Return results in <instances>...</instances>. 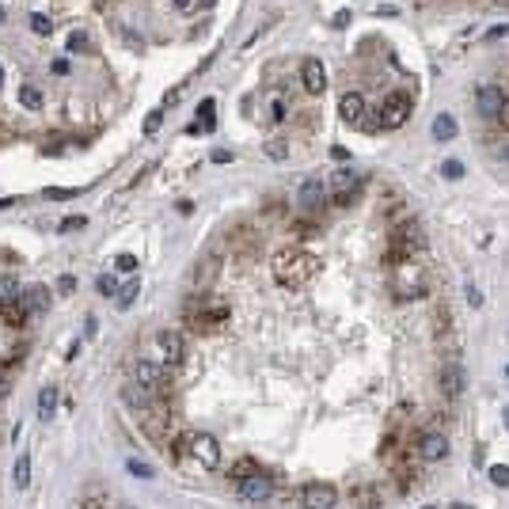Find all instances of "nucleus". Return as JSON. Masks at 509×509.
<instances>
[{
    "label": "nucleus",
    "mask_w": 509,
    "mask_h": 509,
    "mask_svg": "<svg viewBox=\"0 0 509 509\" xmlns=\"http://www.w3.org/2000/svg\"><path fill=\"white\" fill-rule=\"evenodd\" d=\"M270 270H274V281H278V285L300 289V285H308V278L316 274V259L304 251V247H281L270 259Z\"/></svg>",
    "instance_id": "obj_1"
},
{
    "label": "nucleus",
    "mask_w": 509,
    "mask_h": 509,
    "mask_svg": "<svg viewBox=\"0 0 509 509\" xmlns=\"http://www.w3.org/2000/svg\"><path fill=\"white\" fill-rule=\"evenodd\" d=\"M228 304L213 300V296H194V300H187V308H182V320H187L190 331H198V335H213V331H224L228 327Z\"/></svg>",
    "instance_id": "obj_2"
},
{
    "label": "nucleus",
    "mask_w": 509,
    "mask_h": 509,
    "mask_svg": "<svg viewBox=\"0 0 509 509\" xmlns=\"http://www.w3.org/2000/svg\"><path fill=\"white\" fill-rule=\"evenodd\" d=\"M175 456H179L187 468L217 471L221 468V441H217L213 434H187L182 445H175Z\"/></svg>",
    "instance_id": "obj_3"
},
{
    "label": "nucleus",
    "mask_w": 509,
    "mask_h": 509,
    "mask_svg": "<svg viewBox=\"0 0 509 509\" xmlns=\"http://www.w3.org/2000/svg\"><path fill=\"white\" fill-rule=\"evenodd\" d=\"M293 501L300 509H335L338 506V486L327 479H308L293 490Z\"/></svg>",
    "instance_id": "obj_4"
},
{
    "label": "nucleus",
    "mask_w": 509,
    "mask_h": 509,
    "mask_svg": "<svg viewBox=\"0 0 509 509\" xmlns=\"http://www.w3.org/2000/svg\"><path fill=\"white\" fill-rule=\"evenodd\" d=\"M392 285H395V296H399V300H418V296L429 293V281H426V274H422V266L414 263V259L411 263H395Z\"/></svg>",
    "instance_id": "obj_5"
},
{
    "label": "nucleus",
    "mask_w": 509,
    "mask_h": 509,
    "mask_svg": "<svg viewBox=\"0 0 509 509\" xmlns=\"http://www.w3.org/2000/svg\"><path fill=\"white\" fill-rule=\"evenodd\" d=\"M411 118V95H403V91H392V95L380 103L377 110V126L380 130H403Z\"/></svg>",
    "instance_id": "obj_6"
},
{
    "label": "nucleus",
    "mask_w": 509,
    "mask_h": 509,
    "mask_svg": "<svg viewBox=\"0 0 509 509\" xmlns=\"http://www.w3.org/2000/svg\"><path fill=\"white\" fill-rule=\"evenodd\" d=\"M327 194H331V202H335V206L353 202V198L362 194V175L353 171V167H338V171L327 179Z\"/></svg>",
    "instance_id": "obj_7"
},
{
    "label": "nucleus",
    "mask_w": 509,
    "mask_h": 509,
    "mask_svg": "<svg viewBox=\"0 0 509 509\" xmlns=\"http://www.w3.org/2000/svg\"><path fill=\"white\" fill-rule=\"evenodd\" d=\"M475 107H479V115H483V118L501 122V118H506V110H509L506 91H501L498 84H479V88H475Z\"/></svg>",
    "instance_id": "obj_8"
},
{
    "label": "nucleus",
    "mask_w": 509,
    "mask_h": 509,
    "mask_svg": "<svg viewBox=\"0 0 509 509\" xmlns=\"http://www.w3.org/2000/svg\"><path fill=\"white\" fill-rule=\"evenodd\" d=\"M130 380L133 384H141L148 395H164V388H167V372L160 369L156 362H133V369H130Z\"/></svg>",
    "instance_id": "obj_9"
},
{
    "label": "nucleus",
    "mask_w": 509,
    "mask_h": 509,
    "mask_svg": "<svg viewBox=\"0 0 509 509\" xmlns=\"http://www.w3.org/2000/svg\"><path fill=\"white\" fill-rule=\"evenodd\" d=\"M437 384H441V392H445L449 403H460L464 392H468V372H464L460 362H445L441 372H437Z\"/></svg>",
    "instance_id": "obj_10"
},
{
    "label": "nucleus",
    "mask_w": 509,
    "mask_h": 509,
    "mask_svg": "<svg viewBox=\"0 0 509 509\" xmlns=\"http://www.w3.org/2000/svg\"><path fill=\"white\" fill-rule=\"evenodd\" d=\"M236 490H239V498L251 501V506H254V501H270L274 498V479L266 475V471H254V475L239 479Z\"/></svg>",
    "instance_id": "obj_11"
},
{
    "label": "nucleus",
    "mask_w": 509,
    "mask_h": 509,
    "mask_svg": "<svg viewBox=\"0 0 509 509\" xmlns=\"http://www.w3.org/2000/svg\"><path fill=\"white\" fill-rule=\"evenodd\" d=\"M156 350H160V357H164L167 365H182V362H187V338H182L179 331H171V327L156 331Z\"/></svg>",
    "instance_id": "obj_12"
},
{
    "label": "nucleus",
    "mask_w": 509,
    "mask_h": 509,
    "mask_svg": "<svg viewBox=\"0 0 509 509\" xmlns=\"http://www.w3.org/2000/svg\"><path fill=\"white\" fill-rule=\"evenodd\" d=\"M418 456L426 464H437L449 456V437L441 434V429H426V434L418 437Z\"/></svg>",
    "instance_id": "obj_13"
},
{
    "label": "nucleus",
    "mask_w": 509,
    "mask_h": 509,
    "mask_svg": "<svg viewBox=\"0 0 509 509\" xmlns=\"http://www.w3.org/2000/svg\"><path fill=\"white\" fill-rule=\"evenodd\" d=\"M338 118H342L346 126L365 122V95L362 91H342V95H338Z\"/></svg>",
    "instance_id": "obj_14"
},
{
    "label": "nucleus",
    "mask_w": 509,
    "mask_h": 509,
    "mask_svg": "<svg viewBox=\"0 0 509 509\" xmlns=\"http://www.w3.org/2000/svg\"><path fill=\"white\" fill-rule=\"evenodd\" d=\"M300 84H304V91H308V95L320 99L323 91H327V69H323L316 58H308V61L300 65Z\"/></svg>",
    "instance_id": "obj_15"
},
{
    "label": "nucleus",
    "mask_w": 509,
    "mask_h": 509,
    "mask_svg": "<svg viewBox=\"0 0 509 509\" xmlns=\"http://www.w3.org/2000/svg\"><path fill=\"white\" fill-rule=\"evenodd\" d=\"M323 202H327V187H323L320 179H304L300 182V209H304V213L320 209Z\"/></svg>",
    "instance_id": "obj_16"
},
{
    "label": "nucleus",
    "mask_w": 509,
    "mask_h": 509,
    "mask_svg": "<svg viewBox=\"0 0 509 509\" xmlns=\"http://www.w3.org/2000/svg\"><path fill=\"white\" fill-rule=\"evenodd\" d=\"M49 289L46 285H23V304H27V316H46L49 308Z\"/></svg>",
    "instance_id": "obj_17"
},
{
    "label": "nucleus",
    "mask_w": 509,
    "mask_h": 509,
    "mask_svg": "<svg viewBox=\"0 0 509 509\" xmlns=\"http://www.w3.org/2000/svg\"><path fill=\"white\" fill-rule=\"evenodd\" d=\"M122 399L130 403L133 411H145V407H152V403H156V395H148L145 388L141 384H133V380H126L122 384Z\"/></svg>",
    "instance_id": "obj_18"
},
{
    "label": "nucleus",
    "mask_w": 509,
    "mask_h": 509,
    "mask_svg": "<svg viewBox=\"0 0 509 509\" xmlns=\"http://www.w3.org/2000/svg\"><path fill=\"white\" fill-rule=\"evenodd\" d=\"M58 403H61V392H58L54 384H46V388L38 392V418L49 422L54 414H58Z\"/></svg>",
    "instance_id": "obj_19"
},
{
    "label": "nucleus",
    "mask_w": 509,
    "mask_h": 509,
    "mask_svg": "<svg viewBox=\"0 0 509 509\" xmlns=\"http://www.w3.org/2000/svg\"><path fill=\"white\" fill-rule=\"evenodd\" d=\"M19 103H23L27 110H42L46 107V91H42L38 84H23V88H19Z\"/></svg>",
    "instance_id": "obj_20"
},
{
    "label": "nucleus",
    "mask_w": 509,
    "mask_h": 509,
    "mask_svg": "<svg viewBox=\"0 0 509 509\" xmlns=\"http://www.w3.org/2000/svg\"><path fill=\"white\" fill-rule=\"evenodd\" d=\"M12 483H16V490H27V486H31V456H27V452H19V456H16Z\"/></svg>",
    "instance_id": "obj_21"
},
{
    "label": "nucleus",
    "mask_w": 509,
    "mask_h": 509,
    "mask_svg": "<svg viewBox=\"0 0 509 509\" xmlns=\"http://www.w3.org/2000/svg\"><path fill=\"white\" fill-rule=\"evenodd\" d=\"M429 130H434L437 141H452V137H456V118H452L449 110H441V115L434 118V126H429Z\"/></svg>",
    "instance_id": "obj_22"
},
{
    "label": "nucleus",
    "mask_w": 509,
    "mask_h": 509,
    "mask_svg": "<svg viewBox=\"0 0 509 509\" xmlns=\"http://www.w3.org/2000/svg\"><path fill=\"white\" fill-rule=\"evenodd\" d=\"M137 293H141V281H137V274H130V278L122 281V285H118V308H130L133 300H137Z\"/></svg>",
    "instance_id": "obj_23"
},
{
    "label": "nucleus",
    "mask_w": 509,
    "mask_h": 509,
    "mask_svg": "<svg viewBox=\"0 0 509 509\" xmlns=\"http://www.w3.org/2000/svg\"><path fill=\"white\" fill-rule=\"evenodd\" d=\"M353 506L357 509H380V490H372V486H353Z\"/></svg>",
    "instance_id": "obj_24"
},
{
    "label": "nucleus",
    "mask_w": 509,
    "mask_h": 509,
    "mask_svg": "<svg viewBox=\"0 0 509 509\" xmlns=\"http://www.w3.org/2000/svg\"><path fill=\"white\" fill-rule=\"evenodd\" d=\"M19 296H23V285H19L16 278H0V308H8V304H16Z\"/></svg>",
    "instance_id": "obj_25"
},
{
    "label": "nucleus",
    "mask_w": 509,
    "mask_h": 509,
    "mask_svg": "<svg viewBox=\"0 0 509 509\" xmlns=\"http://www.w3.org/2000/svg\"><path fill=\"white\" fill-rule=\"evenodd\" d=\"M118 285H122L118 274H99V278H95V293L99 296H118Z\"/></svg>",
    "instance_id": "obj_26"
},
{
    "label": "nucleus",
    "mask_w": 509,
    "mask_h": 509,
    "mask_svg": "<svg viewBox=\"0 0 509 509\" xmlns=\"http://www.w3.org/2000/svg\"><path fill=\"white\" fill-rule=\"evenodd\" d=\"M213 115H217V99H202L198 103V122L206 126V133L213 130Z\"/></svg>",
    "instance_id": "obj_27"
},
{
    "label": "nucleus",
    "mask_w": 509,
    "mask_h": 509,
    "mask_svg": "<svg viewBox=\"0 0 509 509\" xmlns=\"http://www.w3.org/2000/svg\"><path fill=\"white\" fill-rule=\"evenodd\" d=\"M266 156H270V160H285L289 156V141L285 137H270V141H266Z\"/></svg>",
    "instance_id": "obj_28"
},
{
    "label": "nucleus",
    "mask_w": 509,
    "mask_h": 509,
    "mask_svg": "<svg viewBox=\"0 0 509 509\" xmlns=\"http://www.w3.org/2000/svg\"><path fill=\"white\" fill-rule=\"evenodd\" d=\"M160 126H164V107L148 110V118H145V137H156V133H160Z\"/></svg>",
    "instance_id": "obj_29"
},
{
    "label": "nucleus",
    "mask_w": 509,
    "mask_h": 509,
    "mask_svg": "<svg viewBox=\"0 0 509 509\" xmlns=\"http://www.w3.org/2000/svg\"><path fill=\"white\" fill-rule=\"evenodd\" d=\"M42 194L49 198V202H65V198H76V194H84V187H49V190H42Z\"/></svg>",
    "instance_id": "obj_30"
},
{
    "label": "nucleus",
    "mask_w": 509,
    "mask_h": 509,
    "mask_svg": "<svg viewBox=\"0 0 509 509\" xmlns=\"http://www.w3.org/2000/svg\"><path fill=\"white\" fill-rule=\"evenodd\" d=\"M254 471H263V468H259V464H254V460H247V456H244V460H236V468H232V479H236V483H239V479L254 475Z\"/></svg>",
    "instance_id": "obj_31"
},
{
    "label": "nucleus",
    "mask_w": 509,
    "mask_h": 509,
    "mask_svg": "<svg viewBox=\"0 0 509 509\" xmlns=\"http://www.w3.org/2000/svg\"><path fill=\"white\" fill-rule=\"evenodd\" d=\"M441 175H445L449 182L464 179V164H460V160H441Z\"/></svg>",
    "instance_id": "obj_32"
},
{
    "label": "nucleus",
    "mask_w": 509,
    "mask_h": 509,
    "mask_svg": "<svg viewBox=\"0 0 509 509\" xmlns=\"http://www.w3.org/2000/svg\"><path fill=\"white\" fill-rule=\"evenodd\" d=\"M31 31L46 38V34L54 31V19H49V16H42V12H34V16H31Z\"/></svg>",
    "instance_id": "obj_33"
},
{
    "label": "nucleus",
    "mask_w": 509,
    "mask_h": 509,
    "mask_svg": "<svg viewBox=\"0 0 509 509\" xmlns=\"http://www.w3.org/2000/svg\"><path fill=\"white\" fill-rule=\"evenodd\" d=\"M285 115H289V99L285 95H270V118H274V122H281Z\"/></svg>",
    "instance_id": "obj_34"
},
{
    "label": "nucleus",
    "mask_w": 509,
    "mask_h": 509,
    "mask_svg": "<svg viewBox=\"0 0 509 509\" xmlns=\"http://www.w3.org/2000/svg\"><path fill=\"white\" fill-rule=\"evenodd\" d=\"M126 471H130V475H137V479H152V475H156V471L148 468L145 460H133V456L126 460Z\"/></svg>",
    "instance_id": "obj_35"
},
{
    "label": "nucleus",
    "mask_w": 509,
    "mask_h": 509,
    "mask_svg": "<svg viewBox=\"0 0 509 509\" xmlns=\"http://www.w3.org/2000/svg\"><path fill=\"white\" fill-rule=\"evenodd\" d=\"M115 270H118V274H137V254H130V251L118 254V259H115Z\"/></svg>",
    "instance_id": "obj_36"
},
{
    "label": "nucleus",
    "mask_w": 509,
    "mask_h": 509,
    "mask_svg": "<svg viewBox=\"0 0 509 509\" xmlns=\"http://www.w3.org/2000/svg\"><path fill=\"white\" fill-rule=\"evenodd\" d=\"M65 49H69V54H73V49H76V54H80V49H88V34L73 31V34H69V42H65Z\"/></svg>",
    "instance_id": "obj_37"
},
{
    "label": "nucleus",
    "mask_w": 509,
    "mask_h": 509,
    "mask_svg": "<svg viewBox=\"0 0 509 509\" xmlns=\"http://www.w3.org/2000/svg\"><path fill=\"white\" fill-rule=\"evenodd\" d=\"M490 483L494 486H509V468H506V464H494V468H490Z\"/></svg>",
    "instance_id": "obj_38"
},
{
    "label": "nucleus",
    "mask_w": 509,
    "mask_h": 509,
    "mask_svg": "<svg viewBox=\"0 0 509 509\" xmlns=\"http://www.w3.org/2000/svg\"><path fill=\"white\" fill-rule=\"evenodd\" d=\"M80 228H88V217H65V221H61V232H80Z\"/></svg>",
    "instance_id": "obj_39"
},
{
    "label": "nucleus",
    "mask_w": 509,
    "mask_h": 509,
    "mask_svg": "<svg viewBox=\"0 0 509 509\" xmlns=\"http://www.w3.org/2000/svg\"><path fill=\"white\" fill-rule=\"evenodd\" d=\"M49 73H54V76H69V58H54V61H49Z\"/></svg>",
    "instance_id": "obj_40"
},
{
    "label": "nucleus",
    "mask_w": 509,
    "mask_h": 509,
    "mask_svg": "<svg viewBox=\"0 0 509 509\" xmlns=\"http://www.w3.org/2000/svg\"><path fill=\"white\" fill-rule=\"evenodd\" d=\"M209 160H213V164H232V152H228V148H213V152H209Z\"/></svg>",
    "instance_id": "obj_41"
},
{
    "label": "nucleus",
    "mask_w": 509,
    "mask_h": 509,
    "mask_svg": "<svg viewBox=\"0 0 509 509\" xmlns=\"http://www.w3.org/2000/svg\"><path fill=\"white\" fill-rule=\"evenodd\" d=\"M58 293H76V278H73V274L58 278Z\"/></svg>",
    "instance_id": "obj_42"
},
{
    "label": "nucleus",
    "mask_w": 509,
    "mask_h": 509,
    "mask_svg": "<svg viewBox=\"0 0 509 509\" xmlns=\"http://www.w3.org/2000/svg\"><path fill=\"white\" fill-rule=\"evenodd\" d=\"M509 34V27L501 23V27H490V31H486V42H498V38H506Z\"/></svg>",
    "instance_id": "obj_43"
},
{
    "label": "nucleus",
    "mask_w": 509,
    "mask_h": 509,
    "mask_svg": "<svg viewBox=\"0 0 509 509\" xmlns=\"http://www.w3.org/2000/svg\"><path fill=\"white\" fill-rule=\"evenodd\" d=\"M464 293H468V300H471V304H475V308H479V304H483V293H479V289H475V285H468V289H464Z\"/></svg>",
    "instance_id": "obj_44"
},
{
    "label": "nucleus",
    "mask_w": 509,
    "mask_h": 509,
    "mask_svg": "<svg viewBox=\"0 0 509 509\" xmlns=\"http://www.w3.org/2000/svg\"><path fill=\"white\" fill-rule=\"evenodd\" d=\"M187 133H190V137H202V133H206V126H202V122H198V118H194V122L187 126Z\"/></svg>",
    "instance_id": "obj_45"
},
{
    "label": "nucleus",
    "mask_w": 509,
    "mask_h": 509,
    "mask_svg": "<svg viewBox=\"0 0 509 509\" xmlns=\"http://www.w3.org/2000/svg\"><path fill=\"white\" fill-rule=\"evenodd\" d=\"M331 156H335V160H350V152H346L342 145H335V148H331Z\"/></svg>",
    "instance_id": "obj_46"
},
{
    "label": "nucleus",
    "mask_w": 509,
    "mask_h": 509,
    "mask_svg": "<svg viewBox=\"0 0 509 509\" xmlns=\"http://www.w3.org/2000/svg\"><path fill=\"white\" fill-rule=\"evenodd\" d=\"M171 4H175V8H179V12H187L190 4H194V0H171Z\"/></svg>",
    "instance_id": "obj_47"
},
{
    "label": "nucleus",
    "mask_w": 509,
    "mask_h": 509,
    "mask_svg": "<svg viewBox=\"0 0 509 509\" xmlns=\"http://www.w3.org/2000/svg\"><path fill=\"white\" fill-rule=\"evenodd\" d=\"M194 4H198V8H213L217 0H194Z\"/></svg>",
    "instance_id": "obj_48"
},
{
    "label": "nucleus",
    "mask_w": 509,
    "mask_h": 509,
    "mask_svg": "<svg viewBox=\"0 0 509 509\" xmlns=\"http://www.w3.org/2000/svg\"><path fill=\"white\" fill-rule=\"evenodd\" d=\"M84 509H99V498H88V501H84Z\"/></svg>",
    "instance_id": "obj_49"
},
{
    "label": "nucleus",
    "mask_w": 509,
    "mask_h": 509,
    "mask_svg": "<svg viewBox=\"0 0 509 509\" xmlns=\"http://www.w3.org/2000/svg\"><path fill=\"white\" fill-rule=\"evenodd\" d=\"M4 395H8V384H4V380H0V399H4Z\"/></svg>",
    "instance_id": "obj_50"
},
{
    "label": "nucleus",
    "mask_w": 509,
    "mask_h": 509,
    "mask_svg": "<svg viewBox=\"0 0 509 509\" xmlns=\"http://www.w3.org/2000/svg\"><path fill=\"white\" fill-rule=\"evenodd\" d=\"M501 418H506V426H509V407H506V414H501Z\"/></svg>",
    "instance_id": "obj_51"
},
{
    "label": "nucleus",
    "mask_w": 509,
    "mask_h": 509,
    "mask_svg": "<svg viewBox=\"0 0 509 509\" xmlns=\"http://www.w3.org/2000/svg\"><path fill=\"white\" fill-rule=\"evenodd\" d=\"M452 509H471V506H452Z\"/></svg>",
    "instance_id": "obj_52"
},
{
    "label": "nucleus",
    "mask_w": 509,
    "mask_h": 509,
    "mask_svg": "<svg viewBox=\"0 0 509 509\" xmlns=\"http://www.w3.org/2000/svg\"><path fill=\"white\" fill-rule=\"evenodd\" d=\"M0 84H4V69H0Z\"/></svg>",
    "instance_id": "obj_53"
},
{
    "label": "nucleus",
    "mask_w": 509,
    "mask_h": 509,
    "mask_svg": "<svg viewBox=\"0 0 509 509\" xmlns=\"http://www.w3.org/2000/svg\"><path fill=\"white\" fill-rule=\"evenodd\" d=\"M422 509H434V506H422Z\"/></svg>",
    "instance_id": "obj_54"
},
{
    "label": "nucleus",
    "mask_w": 509,
    "mask_h": 509,
    "mask_svg": "<svg viewBox=\"0 0 509 509\" xmlns=\"http://www.w3.org/2000/svg\"><path fill=\"white\" fill-rule=\"evenodd\" d=\"M506 377H509V369H506Z\"/></svg>",
    "instance_id": "obj_55"
}]
</instances>
